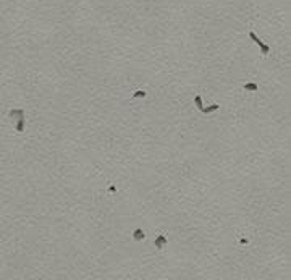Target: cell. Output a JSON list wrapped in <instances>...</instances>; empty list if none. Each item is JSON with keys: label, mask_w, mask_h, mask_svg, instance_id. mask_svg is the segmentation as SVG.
Instances as JSON below:
<instances>
[{"label": "cell", "mask_w": 291, "mask_h": 280, "mask_svg": "<svg viewBox=\"0 0 291 280\" xmlns=\"http://www.w3.org/2000/svg\"><path fill=\"white\" fill-rule=\"evenodd\" d=\"M244 91H251V92H256L257 91V84L256 83H248V84H244L243 86Z\"/></svg>", "instance_id": "8992f818"}, {"label": "cell", "mask_w": 291, "mask_h": 280, "mask_svg": "<svg viewBox=\"0 0 291 280\" xmlns=\"http://www.w3.org/2000/svg\"><path fill=\"white\" fill-rule=\"evenodd\" d=\"M133 97H146V92L144 91H136L133 94Z\"/></svg>", "instance_id": "ba28073f"}, {"label": "cell", "mask_w": 291, "mask_h": 280, "mask_svg": "<svg viewBox=\"0 0 291 280\" xmlns=\"http://www.w3.org/2000/svg\"><path fill=\"white\" fill-rule=\"evenodd\" d=\"M133 238H134L136 241H139V240H144V238H146V235H144V232H142V230H139V228H136V230L133 232Z\"/></svg>", "instance_id": "5b68a950"}, {"label": "cell", "mask_w": 291, "mask_h": 280, "mask_svg": "<svg viewBox=\"0 0 291 280\" xmlns=\"http://www.w3.org/2000/svg\"><path fill=\"white\" fill-rule=\"evenodd\" d=\"M218 104H212V105H209V107H202V113H212V112H215V110H218Z\"/></svg>", "instance_id": "277c9868"}, {"label": "cell", "mask_w": 291, "mask_h": 280, "mask_svg": "<svg viewBox=\"0 0 291 280\" xmlns=\"http://www.w3.org/2000/svg\"><path fill=\"white\" fill-rule=\"evenodd\" d=\"M249 37H251V39L254 41L256 44H257L259 47H261V50H262V55H269V52H270V47H269V44H264V42H262L261 39H259L257 36H256V33H254V31H251V33H249Z\"/></svg>", "instance_id": "7a4b0ae2"}, {"label": "cell", "mask_w": 291, "mask_h": 280, "mask_svg": "<svg viewBox=\"0 0 291 280\" xmlns=\"http://www.w3.org/2000/svg\"><path fill=\"white\" fill-rule=\"evenodd\" d=\"M154 245H155L157 250H162V248H165V245H167V237H165V235H159V237L155 238Z\"/></svg>", "instance_id": "3957f363"}, {"label": "cell", "mask_w": 291, "mask_h": 280, "mask_svg": "<svg viewBox=\"0 0 291 280\" xmlns=\"http://www.w3.org/2000/svg\"><path fill=\"white\" fill-rule=\"evenodd\" d=\"M8 117L16 120L15 128H16L18 133H23V131H24V112H23L21 109H13V110H10Z\"/></svg>", "instance_id": "6da1fadb"}, {"label": "cell", "mask_w": 291, "mask_h": 280, "mask_svg": "<svg viewBox=\"0 0 291 280\" xmlns=\"http://www.w3.org/2000/svg\"><path fill=\"white\" fill-rule=\"evenodd\" d=\"M194 102H196V105H197V109L202 110V107H204V105H202V97L201 96H196L194 97Z\"/></svg>", "instance_id": "52a82bcc"}, {"label": "cell", "mask_w": 291, "mask_h": 280, "mask_svg": "<svg viewBox=\"0 0 291 280\" xmlns=\"http://www.w3.org/2000/svg\"><path fill=\"white\" fill-rule=\"evenodd\" d=\"M109 191H112V193H115V191H117V188H115V186H110V188H109Z\"/></svg>", "instance_id": "9c48e42d"}]
</instances>
